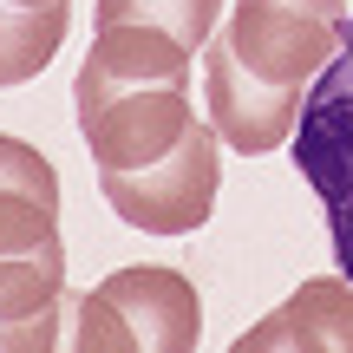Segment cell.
I'll list each match as a JSON object with an SVG mask.
<instances>
[{"label": "cell", "mask_w": 353, "mask_h": 353, "mask_svg": "<svg viewBox=\"0 0 353 353\" xmlns=\"http://www.w3.org/2000/svg\"><path fill=\"white\" fill-rule=\"evenodd\" d=\"M347 0H236L203 52V105L229 151L268 157L294 138L307 85L347 39Z\"/></svg>", "instance_id": "cell-1"}, {"label": "cell", "mask_w": 353, "mask_h": 353, "mask_svg": "<svg viewBox=\"0 0 353 353\" xmlns=\"http://www.w3.org/2000/svg\"><path fill=\"white\" fill-rule=\"evenodd\" d=\"M79 131L99 170H138L183 144L190 118V46L157 26H99L72 79Z\"/></svg>", "instance_id": "cell-2"}, {"label": "cell", "mask_w": 353, "mask_h": 353, "mask_svg": "<svg viewBox=\"0 0 353 353\" xmlns=\"http://www.w3.org/2000/svg\"><path fill=\"white\" fill-rule=\"evenodd\" d=\"M72 314L79 353H196L203 341V301L176 268H112Z\"/></svg>", "instance_id": "cell-3"}, {"label": "cell", "mask_w": 353, "mask_h": 353, "mask_svg": "<svg viewBox=\"0 0 353 353\" xmlns=\"http://www.w3.org/2000/svg\"><path fill=\"white\" fill-rule=\"evenodd\" d=\"M294 170L321 196L334 262L353 281V20H347V39L334 52V65L307 85L301 125H294Z\"/></svg>", "instance_id": "cell-4"}, {"label": "cell", "mask_w": 353, "mask_h": 353, "mask_svg": "<svg viewBox=\"0 0 353 353\" xmlns=\"http://www.w3.org/2000/svg\"><path fill=\"white\" fill-rule=\"evenodd\" d=\"M216 183H223V157H216V125H203V118L157 164L99 170L105 203L131 229H151V236H190V229H203L210 210H216Z\"/></svg>", "instance_id": "cell-5"}, {"label": "cell", "mask_w": 353, "mask_h": 353, "mask_svg": "<svg viewBox=\"0 0 353 353\" xmlns=\"http://www.w3.org/2000/svg\"><path fill=\"white\" fill-rule=\"evenodd\" d=\"M229 353H353V281L347 275H314L294 288L268 321L242 327Z\"/></svg>", "instance_id": "cell-6"}, {"label": "cell", "mask_w": 353, "mask_h": 353, "mask_svg": "<svg viewBox=\"0 0 353 353\" xmlns=\"http://www.w3.org/2000/svg\"><path fill=\"white\" fill-rule=\"evenodd\" d=\"M59 314H65V249L0 255V353L59 347Z\"/></svg>", "instance_id": "cell-7"}, {"label": "cell", "mask_w": 353, "mask_h": 353, "mask_svg": "<svg viewBox=\"0 0 353 353\" xmlns=\"http://www.w3.org/2000/svg\"><path fill=\"white\" fill-rule=\"evenodd\" d=\"M59 249V176L26 138L0 131V255Z\"/></svg>", "instance_id": "cell-8"}, {"label": "cell", "mask_w": 353, "mask_h": 353, "mask_svg": "<svg viewBox=\"0 0 353 353\" xmlns=\"http://www.w3.org/2000/svg\"><path fill=\"white\" fill-rule=\"evenodd\" d=\"M65 26H72V0H46V7L0 0V85H26L46 72L52 52L65 46Z\"/></svg>", "instance_id": "cell-9"}, {"label": "cell", "mask_w": 353, "mask_h": 353, "mask_svg": "<svg viewBox=\"0 0 353 353\" xmlns=\"http://www.w3.org/2000/svg\"><path fill=\"white\" fill-rule=\"evenodd\" d=\"M216 13H223V0H99L92 26H157V33L183 39L196 52V46H210Z\"/></svg>", "instance_id": "cell-10"}, {"label": "cell", "mask_w": 353, "mask_h": 353, "mask_svg": "<svg viewBox=\"0 0 353 353\" xmlns=\"http://www.w3.org/2000/svg\"><path fill=\"white\" fill-rule=\"evenodd\" d=\"M26 7H46V0H26Z\"/></svg>", "instance_id": "cell-11"}]
</instances>
